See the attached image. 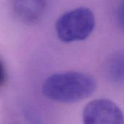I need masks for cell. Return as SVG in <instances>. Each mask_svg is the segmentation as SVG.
I'll use <instances>...</instances> for the list:
<instances>
[{"mask_svg":"<svg viewBox=\"0 0 124 124\" xmlns=\"http://www.w3.org/2000/svg\"><path fill=\"white\" fill-rule=\"evenodd\" d=\"M95 78L89 74L68 71L50 76L42 85L48 99L62 103H73L90 97L96 89Z\"/></svg>","mask_w":124,"mask_h":124,"instance_id":"cell-1","label":"cell"},{"mask_svg":"<svg viewBox=\"0 0 124 124\" xmlns=\"http://www.w3.org/2000/svg\"><path fill=\"white\" fill-rule=\"evenodd\" d=\"M96 25L93 12L87 7H78L66 12L56 23L58 39L64 43L86 39L93 32Z\"/></svg>","mask_w":124,"mask_h":124,"instance_id":"cell-2","label":"cell"},{"mask_svg":"<svg viewBox=\"0 0 124 124\" xmlns=\"http://www.w3.org/2000/svg\"><path fill=\"white\" fill-rule=\"evenodd\" d=\"M85 124H124V116L118 106L111 100L97 99L85 107L83 112Z\"/></svg>","mask_w":124,"mask_h":124,"instance_id":"cell-3","label":"cell"},{"mask_svg":"<svg viewBox=\"0 0 124 124\" xmlns=\"http://www.w3.org/2000/svg\"><path fill=\"white\" fill-rule=\"evenodd\" d=\"M45 0H12L14 15L23 23L37 24L45 10Z\"/></svg>","mask_w":124,"mask_h":124,"instance_id":"cell-4","label":"cell"},{"mask_svg":"<svg viewBox=\"0 0 124 124\" xmlns=\"http://www.w3.org/2000/svg\"><path fill=\"white\" fill-rule=\"evenodd\" d=\"M109 79L115 84H124V50L113 54L106 65Z\"/></svg>","mask_w":124,"mask_h":124,"instance_id":"cell-5","label":"cell"},{"mask_svg":"<svg viewBox=\"0 0 124 124\" xmlns=\"http://www.w3.org/2000/svg\"><path fill=\"white\" fill-rule=\"evenodd\" d=\"M7 83V72L3 62L0 57V90L3 89Z\"/></svg>","mask_w":124,"mask_h":124,"instance_id":"cell-6","label":"cell"},{"mask_svg":"<svg viewBox=\"0 0 124 124\" xmlns=\"http://www.w3.org/2000/svg\"><path fill=\"white\" fill-rule=\"evenodd\" d=\"M116 21L118 26L124 30V1L120 4L117 9Z\"/></svg>","mask_w":124,"mask_h":124,"instance_id":"cell-7","label":"cell"}]
</instances>
